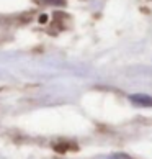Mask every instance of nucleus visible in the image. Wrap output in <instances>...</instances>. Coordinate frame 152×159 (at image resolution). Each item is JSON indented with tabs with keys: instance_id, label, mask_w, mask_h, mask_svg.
Masks as SVG:
<instances>
[{
	"instance_id": "f03ea898",
	"label": "nucleus",
	"mask_w": 152,
	"mask_h": 159,
	"mask_svg": "<svg viewBox=\"0 0 152 159\" xmlns=\"http://www.w3.org/2000/svg\"><path fill=\"white\" fill-rule=\"evenodd\" d=\"M46 3H52V5H61L64 3V0H44Z\"/></svg>"
},
{
	"instance_id": "f257e3e1",
	"label": "nucleus",
	"mask_w": 152,
	"mask_h": 159,
	"mask_svg": "<svg viewBox=\"0 0 152 159\" xmlns=\"http://www.w3.org/2000/svg\"><path fill=\"white\" fill-rule=\"evenodd\" d=\"M129 100L134 105H139V107H152V97L150 95L134 93V95H129Z\"/></svg>"
}]
</instances>
